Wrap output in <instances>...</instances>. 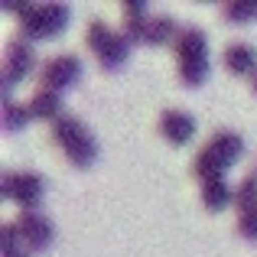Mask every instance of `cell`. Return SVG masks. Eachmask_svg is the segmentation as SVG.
Masks as SVG:
<instances>
[{
  "instance_id": "cell-16",
  "label": "cell",
  "mask_w": 257,
  "mask_h": 257,
  "mask_svg": "<svg viewBox=\"0 0 257 257\" xmlns=\"http://www.w3.org/2000/svg\"><path fill=\"white\" fill-rule=\"evenodd\" d=\"M234 202V189L228 186L225 179L221 182H205L202 186V205L208 208V212H221V208H228Z\"/></svg>"
},
{
  "instance_id": "cell-3",
  "label": "cell",
  "mask_w": 257,
  "mask_h": 257,
  "mask_svg": "<svg viewBox=\"0 0 257 257\" xmlns=\"http://www.w3.org/2000/svg\"><path fill=\"white\" fill-rule=\"evenodd\" d=\"M72 7L69 4H30L20 23V39L39 43V39H56L69 30Z\"/></svg>"
},
{
  "instance_id": "cell-17",
  "label": "cell",
  "mask_w": 257,
  "mask_h": 257,
  "mask_svg": "<svg viewBox=\"0 0 257 257\" xmlns=\"http://www.w3.org/2000/svg\"><path fill=\"white\" fill-rule=\"evenodd\" d=\"M30 120H33L30 104H17V101H10V98L4 101V127L10 134H20L26 124H30Z\"/></svg>"
},
{
  "instance_id": "cell-5",
  "label": "cell",
  "mask_w": 257,
  "mask_h": 257,
  "mask_svg": "<svg viewBox=\"0 0 257 257\" xmlns=\"http://www.w3.org/2000/svg\"><path fill=\"white\" fill-rule=\"evenodd\" d=\"M0 192L4 199H13L23 212H36V205L46 195V182L39 173H4Z\"/></svg>"
},
{
  "instance_id": "cell-13",
  "label": "cell",
  "mask_w": 257,
  "mask_h": 257,
  "mask_svg": "<svg viewBox=\"0 0 257 257\" xmlns=\"http://www.w3.org/2000/svg\"><path fill=\"white\" fill-rule=\"evenodd\" d=\"M225 65L231 75H254L257 72V49L247 43H231L225 49Z\"/></svg>"
},
{
  "instance_id": "cell-7",
  "label": "cell",
  "mask_w": 257,
  "mask_h": 257,
  "mask_svg": "<svg viewBox=\"0 0 257 257\" xmlns=\"http://www.w3.org/2000/svg\"><path fill=\"white\" fill-rule=\"evenodd\" d=\"M78 78H82V59L78 56H56V59H49V62L43 65V72H39L43 88L59 91V94H62L65 88H72Z\"/></svg>"
},
{
  "instance_id": "cell-4",
  "label": "cell",
  "mask_w": 257,
  "mask_h": 257,
  "mask_svg": "<svg viewBox=\"0 0 257 257\" xmlns=\"http://www.w3.org/2000/svg\"><path fill=\"white\" fill-rule=\"evenodd\" d=\"M88 49L98 56L101 69H107V72L124 69L127 56H131V43H127V36H124V33H114L104 20H91V23H88Z\"/></svg>"
},
{
  "instance_id": "cell-1",
  "label": "cell",
  "mask_w": 257,
  "mask_h": 257,
  "mask_svg": "<svg viewBox=\"0 0 257 257\" xmlns=\"http://www.w3.org/2000/svg\"><path fill=\"white\" fill-rule=\"evenodd\" d=\"M176 69H179L182 85L199 88L208 78V39L199 26H182L176 39Z\"/></svg>"
},
{
  "instance_id": "cell-2",
  "label": "cell",
  "mask_w": 257,
  "mask_h": 257,
  "mask_svg": "<svg viewBox=\"0 0 257 257\" xmlns=\"http://www.w3.org/2000/svg\"><path fill=\"white\" fill-rule=\"evenodd\" d=\"M52 137L62 147L65 160H69L72 166H78V170H88V166L98 160V140H94V134L88 131L78 117H69V114H65L62 120H56V124H52Z\"/></svg>"
},
{
  "instance_id": "cell-14",
  "label": "cell",
  "mask_w": 257,
  "mask_h": 257,
  "mask_svg": "<svg viewBox=\"0 0 257 257\" xmlns=\"http://www.w3.org/2000/svg\"><path fill=\"white\" fill-rule=\"evenodd\" d=\"M208 150H215L225 163H238V160L244 157V140H241L234 131H218V134H212V140H208Z\"/></svg>"
},
{
  "instance_id": "cell-10",
  "label": "cell",
  "mask_w": 257,
  "mask_h": 257,
  "mask_svg": "<svg viewBox=\"0 0 257 257\" xmlns=\"http://www.w3.org/2000/svg\"><path fill=\"white\" fill-rule=\"evenodd\" d=\"M150 4H144V0H127L124 4V36H127V43H144V36H147V23H150Z\"/></svg>"
},
{
  "instance_id": "cell-6",
  "label": "cell",
  "mask_w": 257,
  "mask_h": 257,
  "mask_svg": "<svg viewBox=\"0 0 257 257\" xmlns=\"http://www.w3.org/2000/svg\"><path fill=\"white\" fill-rule=\"evenodd\" d=\"M36 69V52L26 39H13L4 49V94L10 98V91L17 88V82H23L30 72Z\"/></svg>"
},
{
  "instance_id": "cell-12",
  "label": "cell",
  "mask_w": 257,
  "mask_h": 257,
  "mask_svg": "<svg viewBox=\"0 0 257 257\" xmlns=\"http://www.w3.org/2000/svg\"><path fill=\"white\" fill-rule=\"evenodd\" d=\"M228 166H231V163H225V160H221L215 150H208V147H202L199 157L192 160V170L202 179V186H205V182H221L225 173H228Z\"/></svg>"
},
{
  "instance_id": "cell-19",
  "label": "cell",
  "mask_w": 257,
  "mask_h": 257,
  "mask_svg": "<svg viewBox=\"0 0 257 257\" xmlns=\"http://www.w3.org/2000/svg\"><path fill=\"white\" fill-rule=\"evenodd\" d=\"M254 17H257V4H244V0H238V4L225 7V20H228V23H251Z\"/></svg>"
},
{
  "instance_id": "cell-21",
  "label": "cell",
  "mask_w": 257,
  "mask_h": 257,
  "mask_svg": "<svg viewBox=\"0 0 257 257\" xmlns=\"http://www.w3.org/2000/svg\"><path fill=\"white\" fill-rule=\"evenodd\" d=\"M4 257H30V251L23 247V251H10V254H4Z\"/></svg>"
},
{
  "instance_id": "cell-18",
  "label": "cell",
  "mask_w": 257,
  "mask_h": 257,
  "mask_svg": "<svg viewBox=\"0 0 257 257\" xmlns=\"http://www.w3.org/2000/svg\"><path fill=\"white\" fill-rule=\"evenodd\" d=\"M234 205H238V212H251V208H257V173L247 176V179L234 189Z\"/></svg>"
},
{
  "instance_id": "cell-11",
  "label": "cell",
  "mask_w": 257,
  "mask_h": 257,
  "mask_svg": "<svg viewBox=\"0 0 257 257\" xmlns=\"http://www.w3.org/2000/svg\"><path fill=\"white\" fill-rule=\"evenodd\" d=\"M30 111H33V117H36V120H49V124H56V120L65 117L62 94L49 91V88H39V91L33 94V101H30Z\"/></svg>"
},
{
  "instance_id": "cell-8",
  "label": "cell",
  "mask_w": 257,
  "mask_h": 257,
  "mask_svg": "<svg viewBox=\"0 0 257 257\" xmlns=\"http://www.w3.org/2000/svg\"><path fill=\"white\" fill-rule=\"evenodd\" d=\"M13 225L20 228V238H23L26 251H46L52 244V238H56V228H52V221L43 212H20V218Z\"/></svg>"
},
{
  "instance_id": "cell-20",
  "label": "cell",
  "mask_w": 257,
  "mask_h": 257,
  "mask_svg": "<svg viewBox=\"0 0 257 257\" xmlns=\"http://www.w3.org/2000/svg\"><path fill=\"white\" fill-rule=\"evenodd\" d=\"M238 231H241V238L257 241V208H251V212H241V218H238Z\"/></svg>"
},
{
  "instance_id": "cell-22",
  "label": "cell",
  "mask_w": 257,
  "mask_h": 257,
  "mask_svg": "<svg viewBox=\"0 0 257 257\" xmlns=\"http://www.w3.org/2000/svg\"><path fill=\"white\" fill-rule=\"evenodd\" d=\"M254 94H257V75H254Z\"/></svg>"
},
{
  "instance_id": "cell-9",
  "label": "cell",
  "mask_w": 257,
  "mask_h": 257,
  "mask_svg": "<svg viewBox=\"0 0 257 257\" xmlns=\"http://www.w3.org/2000/svg\"><path fill=\"white\" fill-rule=\"evenodd\" d=\"M160 134L170 140L173 147H186L195 137V117L186 111H163L160 117Z\"/></svg>"
},
{
  "instance_id": "cell-15",
  "label": "cell",
  "mask_w": 257,
  "mask_h": 257,
  "mask_svg": "<svg viewBox=\"0 0 257 257\" xmlns=\"http://www.w3.org/2000/svg\"><path fill=\"white\" fill-rule=\"evenodd\" d=\"M179 33H182V30L176 26L173 17H150L144 43H147V46H166V43H176V39H179Z\"/></svg>"
}]
</instances>
